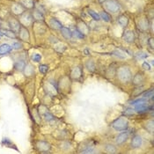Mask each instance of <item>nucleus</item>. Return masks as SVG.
Here are the masks:
<instances>
[{
    "mask_svg": "<svg viewBox=\"0 0 154 154\" xmlns=\"http://www.w3.org/2000/svg\"><path fill=\"white\" fill-rule=\"evenodd\" d=\"M115 77H117V79L123 84H128V83L131 82L132 73H131L130 68L127 65L119 66L118 68H116Z\"/></svg>",
    "mask_w": 154,
    "mask_h": 154,
    "instance_id": "nucleus-1",
    "label": "nucleus"
},
{
    "mask_svg": "<svg viewBox=\"0 0 154 154\" xmlns=\"http://www.w3.org/2000/svg\"><path fill=\"white\" fill-rule=\"evenodd\" d=\"M110 127L116 131H124L129 128V120L125 115H121L110 123Z\"/></svg>",
    "mask_w": 154,
    "mask_h": 154,
    "instance_id": "nucleus-2",
    "label": "nucleus"
},
{
    "mask_svg": "<svg viewBox=\"0 0 154 154\" xmlns=\"http://www.w3.org/2000/svg\"><path fill=\"white\" fill-rule=\"evenodd\" d=\"M105 11L109 13H116L121 10V5L117 0H106L102 3Z\"/></svg>",
    "mask_w": 154,
    "mask_h": 154,
    "instance_id": "nucleus-3",
    "label": "nucleus"
},
{
    "mask_svg": "<svg viewBox=\"0 0 154 154\" xmlns=\"http://www.w3.org/2000/svg\"><path fill=\"white\" fill-rule=\"evenodd\" d=\"M33 18L32 16L31 13H28V12H24L21 15L19 16V23L22 27L25 28H28L31 27L33 24Z\"/></svg>",
    "mask_w": 154,
    "mask_h": 154,
    "instance_id": "nucleus-4",
    "label": "nucleus"
},
{
    "mask_svg": "<svg viewBox=\"0 0 154 154\" xmlns=\"http://www.w3.org/2000/svg\"><path fill=\"white\" fill-rule=\"evenodd\" d=\"M44 91L49 96H56L58 93V87H57V83L56 84L52 80L45 83L44 85Z\"/></svg>",
    "mask_w": 154,
    "mask_h": 154,
    "instance_id": "nucleus-5",
    "label": "nucleus"
},
{
    "mask_svg": "<svg viewBox=\"0 0 154 154\" xmlns=\"http://www.w3.org/2000/svg\"><path fill=\"white\" fill-rule=\"evenodd\" d=\"M131 82H132L133 86H144V84L146 82V76L144 75V72L139 71V72L136 73L134 75V77H132Z\"/></svg>",
    "mask_w": 154,
    "mask_h": 154,
    "instance_id": "nucleus-6",
    "label": "nucleus"
},
{
    "mask_svg": "<svg viewBox=\"0 0 154 154\" xmlns=\"http://www.w3.org/2000/svg\"><path fill=\"white\" fill-rule=\"evenodd\" d=\"M35 149L42 153H48L51 149V145L45 140H39L35 143Z\"/></svg>",
    "mask_w": 154,
    "mask_h": 154,
    "instance_id": "nucleus-7",
    "label": "nucleus"
},
{
    "mask_svg": "<svg viewBox=\"0 0 154 154\" xmlns=\"http://www.w3.org/2000/svg\"><path fill=\"white\" fill-rule=\"evenodd\" d=\"M83 77V70L80 66H75L71 70L70 78L75 81L80 80Z\"/></svg>",
    "mask_w": 154,
    "mask_h": 154,
    "instance_id": "nucleus-8",
    "label": "nucleus"
},
{
    "mask_svg": "<svg viewBox=\"0 0 154 154\" xmlns=\"http://www.w3.org/2000/svg\"><path fill=\"white\" fill-rule=\"evenodd\" d=\"M7 23H8V26L11 30H13L15 33H19V31L21 28V25L17 19H15L14 17H11V18H9Z\"/></svg>",
    "mask_w": 154,
    "mask_h": 154,
    "instance_id": "nucleus-9",
    "label": "nucleus"
},
{
    "mask_svg": "<svg viewBox=\"0 0 154 154\" xmlns=\"http://www.w3.org/2000/svg\"><path fill=\"white\" fill-rule=\"evenodd\" d=\"M19 39L24 42H30V33H29V31L28 30L27 28L25 27H22L20 28V29L19 31Z\"/></svg>",
    "mask_w": 154,
    "mask_h": 154,
    "instance_id": "nucleus-10",
    "label": "nucleus"
},
{
    "mask_svg": "<svg viewBox=\"0 0 154 154\" xmlns=\"http://www.w3.org/2000/svg\"><path fill=\"white\" fill-rule=\"evenodd\" d=\"M123 39L127 43H133L136 41V34L133 31L126 30L123 33Z\"/></svg>",
    "mask_w": 154,
    "mask_h": 154,
    "instance_id": "nucleus-11",
    "label": "nucleus"
},
{
    "mask_svg": "<svg viewBox=\"0 0 154 154\" xmlns=\"http://www.w3.org/2000/svg\"><path fill=\"white\" fill-rule=\"evenodd\" d=\"M143 144V138L139 135H135L131 139L130 146L132 149H139Z\"/></svg>",
    "mask_w": 154,
    "mask_h": 154,
    "instance_id": "nucleus-12",
    "label": "nucleus"
},
{
    "mask_svg": "<svg viewBox=\"0 0 154 154\" xmlns=\"http://www.w3.org/2000/svg\"><path fill=\"white\" fill-rule=\"evenodd\" d=\"M129 137V132H127L125 130L124 131H121V133L118 134L116 136V138H115V143H116V144L117 145H122V144H123L128 140Z\"/></svg>",
    "mask_w": 154,
    "mask_h": 154,
    "instance_id": "nucleus-13",
    "label": "nucleus"
},
{
    "mask_svg": "<svg viewBox=\"0 0 154 154\" xmlns=\"http://www.w3.org/2000/svg\"><path fill=\"white\" fill-rule=\"evenodd\" d=\"M149 109L153 110V106L149 107V105L146 103V101H144V102H141V103L135 105V111L138 112L139 114H143L144 112H147V111H149Z\"/></svg>",
    "mask_w": 154,
    "mask_h": 154,
    "instance_id": "nucleus-14",
    "label": "nucleus"
},
{
    "mask_svg": "<svg viewBox=\"0 0 154 154\" xmlns=\"http://www.w3.org/2000/svg\"><path fill=\"white\" fill-rule=\"evenodd\" d=\"M48 25H49V27H50L52 29H54V30H60L63 27V26L62 25L61 22H60L57 19H56V18H54V17H52V18L49 19V20H48Z\"/></svg>",
    "mask_w": 154,
    "mask_h": 154,
    "instance_id": "nucleus-15",
    "label": "nucleus"
},
{
    "mask_svg": "<svg viewBox=\"0 0 154 154\" xmlns=\"http://www.w3.org/2000/svg\"><path fill=\"white\" fill-rule=\"evenodd\" d=\"M12 12L14 15L20 16L24 12H26V9L19 3H14L12 5Z\"/></svg>",
    "mask_w": 154,
    "mask_h": 154,
    "instance_id": "nucleus-16",
    "label": "nucleus"
},
{
    "mask_svg": "<svg viewBox=\"0 0 154 154\" xmlns=\"http://www.w3.org/2000/svg\"><path fill=\"white\" fill-rule=\"evenodd\" d=\"M77 30L79 31L80 33H82L84 35H86L89 32H90V29H89V28L86 26V24L84 22V21H82V20H79L78 22L77 23Z\"/></svg>",
    "mask_w": 154,
    "mask_h": 154,
    "instance_id": "nucleus-17",
    "label": "nucleus"
},
{
    "mask_svg": "<svg viewBox=\"0 0 154 154\" xmlns=\"http://www.w3.org/2000/svg\"><path fill=\"white\" fill-rule=\"evenodd\" d=\"M31 13H32V16L33 18V20L35 22H43L44 21V13L40 12L39 10L35 9Z\"/></svg>",
    "mask_w": 154,
    "mask_h": 154,
    "instance_id": "nucleus-18",
    "label": "nucleus"
},
{
    "mask_svg": "<svg viewBox=\"0 0 154 154\" xmlns=\"http://www.w3.org/2000/svg\"><path fill=\"white\" fill-rule=\"evenodd\" d=\"M23 74L27 77H31L34 76L35 74V71H34V67L32 64H27L25 69L23 70Z\"/></svg>",
    "mask_w": 154,
    "mask_h": 154,
    "instance_id": "nucleus-19",
    "label": "nucleus"
},
{
    "mask_svg": "<svg viewBox=\"0 0 154 154\" xmlns=\"http://www.w3.org/2000/svg\"><path fill=\"white\" fill-rule=\"evenodd\" d=\"M19 4L26 10H33V9H34V6H35L33 0H20Z\"/></svg>",
    "mask_w": 154,
    "mask_h": 154,
    "instance_id": "nucleus-20",
    "label": "nucleus"
},
{
    "mask_svg": "<svg viewBox=\"0 0 154 154\" xmlns=\"http://www.w3.org/2000/svg\"><path fill=\"white\" fill-rule=\"evenodd\" d=\"M26 65H27V63H26L25 60L19 59V60H18V61H16L14 62L13 68H14V70L18 71H23V70L25 69Z\"/></svg>",
    "mask_w": 154,
    "mask_h": 154,
    "instance_id": "nucleus-21",
    "label": "nucleus"
},
{
    "mask_svg": "<svg viewBox=\"0 0 154 154\" xmlns=\"http://www.w3.org/2000/svg\"><path fill=\"white\" fill-rule=\"evenodd\" d=\"M117 23L123 28H125L127 26H128V24H129V19H128V17L126 15H123V14H121V15L118 16V18H117Z\"/></svg>",
    "mask_w": 154,
    "mask_h": 154,
    "instance_id": "nucleus-22",
    "label": "nucleus"
},
{
    "mask_svg": "<svg viewBox=\"0 0 154 154\" xmlns=\"http://www.w3.org/2000/svg\"><path fill=\"white\" fill-rule=\"evenodd\" d=\"M13 50V48L11 45L9 44H2L0 45V56H4V55H7L9 53H11Z\"/></svg>",
    "mask_w": 154,
    "mask_h": 154,
    "instance_id": "nucleus-23",
    "label": "nucleus"
},
{
    "mask_svg": "<svg viewBox=\"0 0 154 154\" xmlns=\"http://www.w3.org/2000/svg\"><path fill=\"white\" fill-rule=\"evenodd\" d=\"M0 33L2 35H4L8 38H11V39H15L17 38L16 36V33L13 32L11 29H4V28H0Z\"/></svg>",
    "mask_w": 154,
    "mask_h": 154,
    "instance_id": "nucleus-24",
    "label": "nucleus"
},
{
    "mask_svg": "<svg viewBox=\"0 0 154 154\" xmlns=\"http://www.w3.org/2000/svg\"><path fill=\"white\" fill-rule=\"evenodd\" d=\"M138 28L140 30L147 31L149 29V20L145 18H143L139 20Z\"/></svg>",
    "mask_w": 154,
    "mask_h": 154,
    "instance_id": "nucleus-25",
    "label": "nucleus"
},
{
    "mask_svg": "<svg viewBox=\"0 0 154 154\" xmlns=\"http://www.w3.org/2000/svg\"><path fill=\"white\" fill-rule=\"evenodd\" d=\"M41 117H43V119L46 121V122H48V123H50V122H53V121H55L56 120V117L49 112V110L48 109H47L46 111L41 115Z\"/></svg>",
    "mask_w": 154,
    "mask_h": 154,
    "instance_id": "nucleus-26",
    "label": "nucleus"
},
{
    "mask_svg": "<svg viewBox=\"0 0 154 154\" xmlns=\"http://www.w3.org/2000/svg\"><path fill=\"white\" fill-rule=\"evenodd\" d=\"M104 151L109 154H114L117 153V148L115 144H107L105 146H104Z\"/></svg>",
    "mask_w": 154,
    "mask_h": 154,
    "instance_id": "nucleus-27",
    "label": "nucleus"
},
{
    "mask_svg": "<svg viewBox=\"0 0 154 154\" xmlns=\"http://www.w3.org/2000/svg\"><path fill=\"white\" fill-rule=\"evenodd\" d=\"M86 68L88 71L90 72H94L96 70V64L92 59H89L88 61L86 62Z\"/></svg>",
    "mask_w": 154,
    "mask_h": 154,
    "instance_id": "nucleus-28",
    "label": "nucleus"
},
{
    "mask_svg": "<svg viewBox=\"0 0 154 154\" xmlns=\"http://www.w3.org/2000/svg\"><path fill=\"white\" fill-rule=\"evenodd\" d=\"M60 30H61L62 36H63L65 39L69 40V39H71V38H72V33H71V31L70 28H65V27H62Z\"/></svg>",
    "mask_w": 154,
    "mask_h": 154,
    "instance_id": "nucleus-29",
    "label": "nucleus"
},
{
    "mask_svg": "<svg viewBox=\"0 0 154 154\" xmlns=\"http://www.w3.org/2000/svg\"><path fill=\"white\" fill-rule=\"evenodd\" d=\"M153 120H150V121H148L146 124L144 125V128L146 129V130L148 131V132H150L152 135L153 134Z\"/></svg>",
    "mask_w": 154,
    "mask_h": 154,
    "instance_id": "nucleus-30",
    "label": "nucleus"
},
{
    "mask_svg": "<svg viewBox=\"0 0 154 154\" xmlns=\"http://www.w3.org/2000/svg\"><path fill=\"white\" fill-rule=\"evenodd\" d=\"M100 19H102L104 21H106V22H110L111 21V16L110 14L108 13V12H106L105 10L104 11H102L101 13H100Z\"/></svg>",
    "mask_w": 154,
    "mask_h": 154,
    "instance_id": "nucleus-31",
    "label": "nucleus"
},
{
    "mask_svg": "<svg viewBox=\"0 0 154 154\" xmlns=\"http://www.w3.org/2000/svg\"><path fill=\"white\" fill-rule=\"evenodd\" d=\"M112 55L121 58V59H124L125 58V54L123 52V49H115V51L112 52Z\"/></svg>",
    "mask_w": 154,
    "mask_h": 154,
    "instance_id": "nucleus-32",
    "label": "nucleus"
},
{
    "mask_svg": "<svg viewBox=\"0 0 154 154\" xmlns=\"http://www.w3.org/2000/svg\"><path fill=\"white\" fill-rule=\"evenodd\" d=\"M32 115H33V119H34V122H36L37 123H40V122H41V119H42V117H41V115H40V114H39L38 110H37V108H36V109H33V112H32Z\"/></svg>",
    "mask_w": 154,
    "mask_h": 154,
    "instance_id": "nucleus-33",
    "label": "nucleus"
},
{
    "mask_svg": "<svg viewBox=\"0 0 154 154\" xmlns=\"http://www.w3.org/2000/svg\"><path fill=\"white\" fill-rule=\"evenodd\" d=\"M88 13H89V15L91 16L94 20H96V21H100V14L97 13L96 12H94L93 10L89 9L88 10Z\"/></svg>",
    "mask_w": 154,
    "mask_h": 154,
    "instance_id": "nucleus-34",
    "label": "nucleus"
},
{
    "mask_svg": "<svg viewBox=\"0 0 154 154\" xmlns=\"http://www.w3.org/2000/svg\"><path fill=\"white\" fill-rule=\"evenodd\" d=\"M135 57H136L137 59H138V60L145 59V58L148 57V55H147L145 52H144V51H139V52L135 54Z\"/></svg>",
    "mask_w": 154,
    "mask_h": 154,
    "instance_id": "nucleus-35",
    "label": "nucleus"
},
{
    "mask_svg": "<svg viewBox=\"0 0 154 154\" xmlns=\"http://www.w3.org/2000/svg\"><path fill=\"white\" fill-rule=\"evenodd\" d=\"M71 33H72V37L74 36V37H76L77 39H84L85 36H86V35H84L82 33H80L79 31L77 30V28L74 29L73 31H71Z\"/></svg>",
    "mask_w": 154,
    "mask_h": 154,
    "instance_id": "nucleus-36",
    "label": "nucleus"
},
{
    "mask_svg": "<svg viewBox=\"0 0 154 154\" xmlns=\"http://www.w3.org/2000/svg\"><path fill=\"white\" fill-rule=\"evenodd\" d=\"M48 69H49V67H48V64H40L39 65V71H40V72L42 73V74H46L47 72L48 71Z\"/></svg>",
    "mask_w": 154,
    "mask_h": 154,
    "instance_id": "nucleus-37",
    "label": "nucleus"
},
{
    "mask_svg": "<svg viewBox=\"0 0 154 154\" xmlns=\"http://www.w3.org/2000/svg\"><path fill=\"white\" fill-rule=\"evenodd\" d=\"M144 98H148V99L153 100V88H151L150 90L144 92Z\"/></svg>",
    "mask_w": 154,
    "mask_h": 154,
    "instance_id": "nucleus-38",
    "label": "nucleus"
},
{
    "mask_svg": "<svg viewBox=\"0 0 154 154\" xmlns=\"http://www.w3.org/2000/svg\"><path fill=\"white\" fill-rule=\"evenodd\" d=\"M31 58H32V60L33 62H41V60H42V56L40 54H38V53H35V54H33L32 55Z\"/></svg>",
    "mask_w": 154,
    "mask_h": 154,
    "instance_id": "nucleus-39",
    "label": "nucleus"
},
{
    "mask_svg": "<svg viewBox=\"0 0 154 154\" xmlns=\"http://www.w3.org/2000/svg\"><path fill=\"white\" fill-rule=\"evenodd\" d=\"M134 112H135V110L134 109H132V108H127L124 112H123V115H132L133 114H134Z\"/></svg>",
    "mask_w": 154,
    "mask_h": 154,
    "instance_id": "nucleus-40",
    "label": "nucleus"
},
{
    "mask_svg": "<svg viewBox=\"0 0 154 154\" xmlns=\"http://www.w3.org/2000/svg\"><path fill=\"white\" fill-rule=\"evenodd\" d=\"M142 68L144 71H151V65L149 64L148 62H144L143 64H142Z\"/></svg>",
    "mask_w": 154,
    "mask_h": 154,
    "instance_id": "nucleus-41",
    "label": "nucleus"
},
{
    "mask_svg": "<svg viewBox=\"0 0 154 154\" xmlns=\"http://www.w3.org/2000/svg\"><path fill=\"white\" fill-rule=\"evenodd\" d=\"M12 48H13V49H20L21 48H22V44L20 43V42H13V45H12Z\"/></svg>",
    "mask_w": 154,
    "mask_h": 154,
    "instance_id": "nucleus-42",
    "label": "nucleus"
},
{
    "mask_svg": "<svg viewBox=\"0 0 154 154\" xmlns=\"http://www.w3.org/2000/svg\"><path fill=\"white\" fill-rule=\"evenodd\" d=\"M153 37H150L148 40H147V44H148V46L151 48V49H153L154 48V46H153Z\"/></svg>",
    "mask_w": 154,
    "mask_h": 154,
    "instance_id": "nucleus-43",
    "label": "nucleus"
},
{
    "mask_svg": "<svg viewBox=\"0 0 154 154\" xmlns=\"http://www.w3.org/2000/svg\"><path fill=\"white\" fill-rule=\"evenodd\" d=\"M144 101H146V100L145 99H138V100H133L132 102H131V105H137V104H138V103H141V102H144Z\"/></svg>",
    "mask_w": 154,
    "mask_h": 154,
    "instance_id": "nucleus-44",
    "label": "nucleus"
},
{
    "mask_svg": "<svg viewBox=\"0 0 154 154\" xmlns=\"http://www.w3.org/2000/svg\"><path fill=\"white\" fill-rule=\"evenodd\" d=\"M84 53H85V54H86V55H89V51H88V49H87V48H86V49L84 50Z\"/></svg>",
    "mask_w": 154,
    "mask_h": 154,
    "instance_id": "nucleus-45",
    "label": "nucleus"
},
{
    "mask_svg": "<svg viewBox=\"0 0 154 154\" xmlns=\"http://www.w3.org/2000/svg\"><path fill=\"white\" fill-rule=\"evenodd\" d=\"M105 1H106V0H99V2H100V4H102V3H103V2H105Z\"/></svg>",
    "mask_w": 154,
    "mask_h": 154,
    "instance_id": "nucleus-46",
    "label": "nucleus"
},
{
    "mask_svg": "<svg viewBox=\"0 0 154 154\" xmlns=\"http://www.w3.org/2000/svg\"><path fill=\"white\" fill-rule=\"evenodd\" d=\"M1 23H2V20H1V19H0V26H1Z\"/></svg>",
    "mask_w": 154,
    "mask_h": 154,
    "instance_id": "nucleus-47",
    "label": "nucleus"
},
{
    "mask_svg": "<svg viewBox=\"0 0 154 154\" xmlns=\"http://www.w3.org/2000/svg\"><path fill=\"white\" fill-rule=\"evenodd\" d=\"M0 39H1V37H0Z\"/></svg>",
    "mask_w": 154,
    "mask_h": 154,
    "instance_id": "nucleus-48",
    "label": "nucleus"
}]
</instances>
